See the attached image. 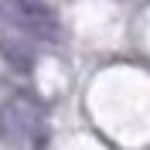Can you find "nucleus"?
<instances>
[{
  "label": "nucleus",
  "instance_id": "f257e3e1",
  "mask_svg": "<svg viewBox=\"0 0 150 150\" xmlns=\"http://www.w3.org/2000/svg\"><path fill=\"white\" fill-rule=\"evenodd\" d=\"M45 109L34 96L17 92L0 106V143L10 150H41L45 147Z\"/></svg>",
  "mask_w": 150,
  "mask_h": 150
},
{
  "label": "nucleus",
  "instance_id": "f03ea898",
  "mask_svg": "<svg viewBox=\"0 0 150 150\" xmlns=\"http://www.w3.org/2000/svg\"><path fill=\"white\" fill-rule=\"evenodd\" d=\"M0 17L14 24L17 31L38 38V41H58L62 38V24L51 7H45L41 0H0Z\"/></svg>",
  "mask_w": 150,
  "mask_h": 150
},
{
  "label": "nucleus",
  "instance_id": "7ed1b4c3",
  "mask_svg": "<svg viewBox=\"0 0 150 150\" xmlns=\"http://www.w3.org/2000/svg\"><path fill=\"white\" fill-rule=\"evenodd\" d=\"M0 58L17 72H31L34 68V48H28V41L10 34H0Z\"/></svg>",
  "mask_w": 150,
  "mask_h": 150
}]
</instances>
